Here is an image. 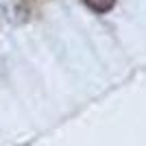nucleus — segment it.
Here are the masks:
<instances>
[{"label": "nucleus", "instance_id": "nucleus-1", "mask_svg": "<svg viewBox=\"0 0 146 146\" xmlns=\"http://www.w3.org/2000/svg\"><path fill=\"white\" fill-rule=\"evenodd\" d=\"M0 18L11 26H22L31 18V7L26 0H0Z\"/></svg>", "mask_w": 146, "mask_h": 146}, {"label": "nucleus", "instance_id": "nucleus-2", "mask_svg": "<svg viewBox=\"0 0 146 146\" xmlns=\"http://www.w3.org/2000/svg\"><path fill=\"white\" fill-rule=\"evenodd\" d=\"M118 0H83V5L87 7V9H92L94 13H98V15H105V13H109L113 7H116Z\"/></svg>", "mask_w": 146, "mask_h": 146}]
</instances>
